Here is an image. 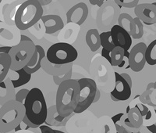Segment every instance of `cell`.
Listing matches in <instances>:
<instances>
[{"label": "cell", "mask_w": 156, "mask_h": 133, "mask_svg": "<svg viewBox=\"0 0 156 133\" xmlns=\"http://www.w3.org/2000/svg\"><path fill=\"white\" fill-rule=\"evenodd\" d=\"M80 99V85L77 80L69 79L58 86L55 106L58 114L69 117L74 113Z\"/></svg>", "instance_id": "1"}, {"label": "cell", "mask_w": 156, "mask_h": 133, "mask_svg": "<svg viewBox=\"0 0 156 133\" xmlns=\"http://www.w3.org/2000/svg\"><path fill=\"white\" fill-rule=\"evenodd\" d=\"M26 117L38 126L44 124L48 115L47 103L42 91L38 88H33L30 90L24 103Z\"/></svg>", "instance_id": "2"}, {"label": "cell", "mask_w": 156, "mask_h": 133, "mask_svg": "<svg viewBox=\"0 0 156 133\" xmlns=\"http://www.w3.org/2000/svg\"><path fill=\"white\" fill-rule=\"evenodd\" d=\"M26 115L24 105L15 99L6 102L0 107V132L14 131Z\"/></svg>", "instance_id": "3"}, {"label": "cell", "mask_w": 156, "mask_h": 133, "mask_svg": "<svg viewBox=\"0 0 156 133\" xmlns=\"http://www.w3.org/2000/svg\"><path fill=\"white\" fill-rule=\"evenodd\" d=\"M43 17V8L37 0H27L22 2L15 17V24L20 31L34 26Z\"/></svg>", "instance_id": "4"}, {"label": "cell", "mask_w": 156, "mask_h": 133, "mask_svg": "<svg viewBox=\"0 0 156 133\" xmlns=\"http://www.w3.org/2000/svg\"><path fill=\"white\" fill-rule=\"evenodd\" d=\"M46 57L51 64L64 65L76 61L78 52L71 44L60 42L50 46L47 50Z\"/></svg>", "instance_id": "5"}, {"label": "cell", "mask_w": 156, "mask_h": 133, "mask_svg": "<svg viewBox=\"0 0 156 133\" xmlns=\"http://www.w3.org/2000/svg\"><path fill=\"white\" fill-rule=\"evenodd\" d=\"M36 45L33 41H22L16 46H12L9 52L12 59L11 70L18 71L27 65L35 52Z\"/></svg>", "instance_id": "6"}, {"label": "cell", "mask_w": 156, "mask_h": 133, "mask_svg": "<svg viewBox=\"0 0 156 133\" xmlns=\"http://www.w3.org/2000/svg\"><path fill=\"white\" fill-rule=\"evenodd\" d=\"M97 121V117L90 111L73 113L66 125V131L69 133H87L94 129Z\"/></svg>", "instance_id": "7"}, {"label": "cell", "mask_w": 156, "mask_h": 133, "mask_svg": "<svg viewBox=\"0 0 156 133\" xmlns=\"http://www.w3.org/2000/svg\"><path fill=\"white\" fill-rule=\"evenodd\" d=\"M77 81L80 85V99L74 114L84 112L94 103L98 90L97 83L91 78H83Z\"/></svg>", "instance_id": "8"}, {"label": "cell", "mask_w": 156, "mask_h": 133, "mask_svg": "<svg viewBox=\"0 0 156 133\" xmlns=\"http://www.w3.org/2000/svg\"><path fill=\"white\" fill-rule=\"evenodd\" d=\"M132 87L129 85L121 74L115 71V85L110 96L113 101H126L130 98Z\"/></svg>", "instance_id": "9"}, {"label": "cell", "mask_w": 156, "mask_h": 133, "mask_svg": "<svg viewBox=\"0 0 156 133\" xmlns=\"http://www.w3.org/2000/svg\"><path fill=\"white\" fill-rule=\"evenodd\" d=\"M147 45L139 42L135 45L129 51V62L130 69L134 72H140L145 66Z\"/></svg>", "instance_id": "10"}, {"label": "cell", "mask_w": 156, "mask_h": 133, "mask_svg": "<svg viewBox=\"0 0 156 133\" xmlns=\"http://www.w3.org/2000/svg\"><path fill=\"white\" fill-rule=\"evenodd\" d=\"M112 42L115 47H121L129 51L132 46V36L119 24H115L110 29Z\"/></svg>", "instance_id": "11"}, {"label": "cell", "mask_w": 156, "mask_h": 133, "mask_svg": "<svg viewBox=\"0 0 156 133\" xmlns=\"http://www.w3.org/2000/svg\"><path fill=\"white\" fill-rule=\"evenodd\" d=\"M88 7L84 2H79L70 8L66 13L67 24L73 23L80 26L87 20Z\"/></svg>", "instance_id": "12"}, {"label": "cell", "mask_w": 156, "mask_h": 133, "mask_svg": "<svg viewBox=\"0 0 156 133\" xmlns=\"http://www.w3.org/2000/svg\"><path fill=\"white\" fill-rule=\"evenodd\" d=\"M136 17L147 25L156 24V6L153 3L138 4L134 8Z\"/></svg>", "instance_id": "13"}, {"label": "cell", "mask_w": 156, "mask_h": 133, "mask_svg": "<svg viewBox=\"0 0 156 133\" xmlns=\"http://www.w3.org/2000/svg\"><path fill=\"white\" fill-rule=\"evenodd\" d=\"M41 20L44 24L45 33L48 35L54 34L55 32L59 31L65 27L63 20L58 15H44L41 17Z\"/></svg>", "instance_id": "14"}, {"label": "cell", "mask_w": 156, "mask_h": 133, "mask_svg": "<svg viewBox=\"0 0 156 133\" xmlns=\"http://www.w3.org/2000/svg\"><path fill=\"white\" fill-rule=\"evenodd\" d=\"M41 68L44 70V72H46L51 76H59L63 74L68 73L69 71L73 70V63L64 65H58V64H51L45 57L42 60L41 62Z\"/></svg>", "instance_id": "15"}, {"label": "cell", "mask_w": 156, "mask_h": 133, "mask_svg": "<svg viewBox=\"0 0 156 133\" xmlns=\"http://www.w3.org/2000/svg\"><path fill=\"white\" fill-rule=\"evenodd\" d=\"M45 57H46V53H45L42 46L36 45L35 52H34V55L32 57L30 62L24 68L25 71L30 75L37 72L38 70L41 68V62Z\"/></svg>", "instance_id": "16"}, {"label": "cell", "mask_w": 156, "mask_h": 133, "mask_svg": "<svg viewBox=\"0 0 156 133\" xmlns=\"http://www.w3.org/2000/svg\"><path fill=\"white\" fill-rule=\"evenodd\" d=\"M71 116L72 115L66 117L61 116L60 114H58L56 106L53 105V106H51L50 107H48V115H47L46 121H45V124L50 126V127L66 126Z\"/></svg>", "instance_id": "17"}, {"label": "cell", "mask_w": 156, "mask_h": 133, "mask_svg": "<svg viewBox=\"0 0 156 133\" xmlns=\"http://www.w3.org/2000/svg\"><path fill=\"white\" fill-rule=\"evenodd\" d=\"M6 78L10 80L12 85L16 89L28 83L31 79V75L25 71L24 68H22L18 71L10 70Z\"/></svg>", "instance_id": "18"}, {"label": "cell", "mask_w": 156, "mask_h": 133, "mask_svg": "<svg viewBox=\"0 0 156 133\" xmlns=\"http://www.w3.org/2000/svg\"><path fill=\"white\" fill-rule=\"evenodd\" d=\"M93 133H118L115 123L112 117L108 116H102L98 118Z\"/></svg>", "instance_id": "19"}, {"label": "cell", "mask_w": 156, "mask_h": 133, "mask_svg": "<svg viewBox=\"0 0 156 133\" xmlns=\"http://www.w3.org/2000/svg\"><path fill=\"white\" fill-rule=\"evenodd\" d=\"M16 97L15 88L9 78H5L3 82H0V99L1 106L6 102L13 100Z\"/></svg>", "instance_id": "20"}, {"label": "cell", "mask_w": 156, "mask_h": 133, "mask_svg": "<svg viewBox=\"0 0 156 133\" xmlns=\"http://www.w3.org/2000/svg\"><path fill=\"white\" fill-rule=\"evenodd\" d=\"M22 4V3H21ZM21 4H18L16 0L8 3L6 6H3V10L2 11V14L3 13L4 20L5 24L9 26H16L15 24V17L18 9Z\"/></svg>", "instance_id": "21"}, {"label": "cell", "mask_w": 156, "mask_h": 133, "mask_svg": "<svg viewBox=\"0 0 156 133\" xmlns=\"http://www.w3.org/2000/svg\"><path fill=\"white\" fill-rule=\"evenodd\" d=\"M80 31V26L76 24L69 23L67 24L66 27H64L62 29V32L60 35H58V39L62 37V40H64L63 42L68 43L67 41H69V44L76 40V36Z\"/></svg>", "instance_id": "22"}, {"label": "cell", "mask_w": 156, "mask_h": 133, "mask_svg": "<svg viewBox=\"0 0 156 133\" xmlns=\"http://www.w3.org/2000/svg\"><path fill=\"white\" fill-rule=\"evenodd\" d=\"M85 40L87 46L91 52H96L101 46L100 34L97 29H90L87 31Z\"/></svg>", "instance_id": "23"}, {"label": "cell", "mask_w": 156, "mask_h": 133, "mask_svg": "<svg viewBox=\"0 0 156 133\" xmlns=\"http://www.w3.org/2000/svg\"><path fill=\"white\" fill-rule=\"evenodd\" d=\"M126 114L127 115L129 122L135 130H138L144 124V118L140 112L136 107H129L128 106Z\"/></svg>", "instance_id": "24"}, {"label": "cell", "mask_w": 156, "mask_h": 133, "mask_svg": "<svg viewBox=\"0 0 156 133\" xmlns=\"http://www.w3.org/2000/svg\"><path fill=\"white\" fill-rule=\"evenodd\" d=\"M12 67V59L9 54L0 53V82L6 78Z\"/></svg>", "instance_id": "25"}, {"label": "cell", "mask_w": 156, "mask_h": 133, "mask_svg": "<svg viewBox=\"0 0 156 133\" xmlns=\"http://www.w3.org/2000/svg\"><path fill=\"white\" fill-rule=\"evenodd\" d=\"M118 24L128 31L130 35L133 34L135 28L134 18L128 13H121L118 17Z\"/></svg>", "instance_id": "26"}, {"label": "cell", "mask_w": 156, "mask_h": 133, "mask_svg": "<svg viewBox=\"0 0 156 133\" xmlns=\"http://www.w3.org/2000/svg\"><path fill=\"white\" fill-rule=\"evenodd\" d=\"M100 39H101V45L103 49L112 52L115 48V46L112 42V36H111V31H103L100 34Z\"/></svg>", "instance_id": "27"}, {"label": "cell", "mask_w": 156, "mask_h": 133, "mask_svg": "<svg viewBox=\"0 0 156 133\" xmlns=\"http://www.w3.org/2000/svg\"><path fill=\"white\" fill-rule=\"evenodd\" d=\"M146 62L149 65H156V39L147 46L146 50Z\"/></svg>", "instance_id": "28"}, {"label": "cell", "mask_w": 156, "mask_h": 133, "mask_svg": "<svg viewBox=\"0 0 156 133\" xmlns=\"http://www.w3.org/2000/svg\"><path fill=\"white\" fill-rule=\"evenodd\" d=\"M125 50L121 47H115L111 52V59H112V67H118L122 63L124 58Z\"/></svg>", "instance_id": "29"}, {"label": "cell", "mask_w": 156, "mask_h": 133, "mask_svg": "<svg viewBox=\"0 0 156 133\" xmlns=\"http://www.w3.org/2000/svg\"><path fill=\"white\" fill-rule=\"evenodd\" d=\"M129 106V107H136V108L138 109L143 117H144L147 114V112L149 111V108L147 107V105L144 104L140 100V96L139 95L133 99V100L131 102Z\"/></svg>", "instance_id": "30"}, {"label": "cell", "mask_w": 156, "mask_h": 133, "mask_svg": "<svg viewBox=\"0 0 156 133\" xmlns=\"http://www.w3.org/2000/svg\"><path fill=\"white\" fill-rule=\"evenodd\" d=\"M135 23V28L133 34L132 35V39H139L143 37L144 35V26H143V22L139 19L138 17L134 18Z\"/></svg>", "instance_id": "31"}, {"label": "cell", "mask_w": 156, "mask_h": 133, "mask_svg": "<svg viewBox=\"0 0 156 133\" xmlns=\"http://www.w3.org/2000/svg\"><path fill=\"white\" fill-rule=\"evenodd\" d=\"M153 91L154 90H147V89H146L140 96V101L144 103V104L147 105V106H156V105L152 102V99H151V95Z\"/></svg>", "instance_id": "32"}, {"label": "cell", "mask_w": 156, "mask_h": 133, "mask_svg": "<svg viewBox=\"0 0 156 133\" xmlns=\"http://www.w3.org/2000/svg\"><path fill=\"white\" fill-rule=\"evenodd\" d=\"M114 2L119 7L135 8L138 5L139 0H114Z\"/></svg>", "instance_id": "33"}, {"label": "cell", "mask_w": 156, "mask_h": 133, "mask_svg": "<svg viewBox=\"0 0 156 133\" xmlns=\"http://www.w3.org/2000/svg\"><path fill=\"white\" fill-rule=\"evenodd\" d=\"M154 117L156 118V114L154 110H151L149 109V111L147 112V114L144 117H143V118H144V125L147 127V126L155 124L156 120H154Z\"/></svg>", "instance_id": "34"}, {"label": "cell", "mask_w": 156, "mask_h": 133, "mask_svg": "<svg viewBox=\"0 0 156 133\" xmlns=\"http://www.w3.org/2000/svg\"><path fill=\"white\" fill-rule=\"evenodd\" d=\"M72 73H73V70L70 71H69L68 73H66V74H63L62 75H59V76H53V80L54 82H55V85H58L62 84V82H66L67 80L72 79L71 78V76H72Z\"/></svg>", "instance_id": "35"}, {"label": "cell", "mask_w": 156, "mask_h": 133, "mask_svg": "<svg viewBox=\"0 0 156 133\" xmlns=\"http://www.w3.org/2000/svg\"><path fill=\"white\" fill-rule=\"evenodd\" d=\"M30 92V90L27 89H22L18 91L16 93V97H15V100L20 102L21 103H24L25 100H26V98H27V95Z\"/></svg>", "instance_id": "36"}, {"label": "cell", "mask_w": 156, "mask_h": 133, "mask_svg": "<svg viewBox=\"0 0 156 133\" xmlns=\"http://www.w3.org/2000/svg\"><path fill=\"white\" fill-rule=\"evenodd\" d=\"M129 52L125 51V56L124 58L122 60V63L118 66V68H123V69H127V68H130L129 67Z\"/></svg>", "instance_id": "37"}, {"label": "cell", "mask_w": 156, "mask_h": 133, "mask_svg": "<svg viewBox=\"0 0 156 133\" xmlns=\"http://www.w3.org/2000/svg\"><path fill=\"white\" fill-rule=\"evenodd\" d=\"M40 128H41V133H57L56 129H53L47 124H42L40 126Z\"/></svg>", "instance_id": "38"}, {"label": "cell", "mask_w": 156, "mask_h": 133, "mask_svg": "<svg viewBox=\"0 0 156 133\" xmlns=\"http://www.w3.org/2000/svg\"><path fill=\"white\" fill-rule=\"evenodd\" d=\"M101 56L102 57L106 60L108 63H109L111 65H112V59H111V52L108 51V50H105V49H103L101 50Z\"/></svg>", "instance_id": "39"}, {"label": "cell", "mask_w": 156, "mask_h": 133, "mask_svg": "<svg viewBox=\"0 0 156 133\" xmlns=\"http://www.w3.org/2000/svg\"><path fill=\"white\" fill-rule=\"evenodd\" d=\"M118 133H141L140 131H129L126 128H125L122 124H115Z\"/></svg>", "instance_id": "40"}, {"label": "cell", "mask_w": 156, "mask_h": 133, "mask_svg": "<svg viewBox=\"0 0 156 133\" xmlns=\"http://www.w3.org/2000/svg\"><path fill=\"white\" fill-rule=\"evenodd\" d=\"M124 114H122V113H119V114H115V116L112 117V121H114L115 124H121V118H122V115Z\"/></svg>", "instance_id": "41"}, {"label": "cell", "mask_w": 156, "mask_h": 133, "mask_svg": "<svg viewBox=\"0 0 156 133\" xmlns=\"http://www.w3.org/2000/svg\"><path fill=\"white\" fill-rule=\"evenodd\" d=\"M30 129V128H29V126L27 125L26 123H24L23 121H22L20 124H19V125L16 127V128L14 129V131H20V130H29Z\"/></svg>", "instance_id": "42"}, {"label": "cell", "mask_w": 156, "mask_h": 133, "mask_svg": "<svg viewBox=\"0 0 156 133\" xmlns=\"http://www.w3.org/2000/svg\"><path fill=\"white\" fill-rule=\"evenodd\" d=\"M12 46H1L0 47V53H7V54H9V52L12 50Z\"/></svg>", "instance_id": "43"}, {"label": "cell", "mask_w": 156, "mask_h": 133, "mask_svg": "<svg viewBox=\"0 0 156 133\" xmlns=\"http://www.w3.org/2000/svg\"><path fill=\"white\" fill-rule=\"evenodd\" d=\"M89 2L91 5L93 6H102L104 2H105V0H89Z\"/></svg>", "instance_id": "44"}, {"label": "cell", "mask_w": 156, "mask_h": 133, "mask_svg": "<svg viewBox=\"0 0 156 133\" xmlns=\"http://www.w3.org/2000/svg\"><path fill=\"white\" fill-rule=\"evenodd\" d=\"M121 75H122V78H124L125 80H126V82H128V83H129V85H130V86H133V84H132V78H131V77L129 76V75H128L127 73H122V74H121Z\"/></svg>", "instance_id": "45"}, {"label": "cell", "mask_w": 156, "mask_h": 133, "mask_svg": "<svg viewBox=\"0 0 156 133\" xmlns=\"http://www.w3.org/2000/svg\"><path fill=\"white\" fill-rule=\"evenodd\" d=\"M146 128L148 129V131H151V133H156V125H155V124H151V125L147 126Z\"/></svg>", "instance_id": "46"}, {"label": "cell", "mask_w": 156, "mask_h": 133, "mask_svg": "<svg viewBox=\"0 0 156 133\" xmlns=\"http://www.w3.org/2000/svg\"><path fill=\"white\" fill-rule=\"evenodd\" d=\"M40 3H41V5L42 6H46L48 5V4H49L50 2L52 1V0H37Z\"/></svg>", "instance_id": "47"}, {"label": "cell", "mask_w": 156, "mask_h": 133, "mask_svg": "<svg viewBox=\"0 0 156 133\" xmlns=\"http://www.w3.org/2000/svg\"><path fill=\"white\" fill-rule=\"evenodd\" d=\"M22 41H32L31 39L29 37L26 35H21V38H20V42Z\"/></svg>", "instance_id": "48"}, {"label": "cell", "mask_w": 156, "mask_h": 133, "mask_svg": "<svg viewBox=\"0 0 156 133\" xmlns=\"http://www.w3.org/2000/svg\"><path fill=\"white\" fill-rule=\"evenodd\" d=\"M13 133H35V132L30 131V130H20V131H14Z\"/></svg>", "instance_id": "49"}, {"label": "cell", "mask_w": 156, "mask_h": 133, "mask_svg": "<svg viewBox=\"0 0 156 133\" xmlns=\"http://www.w3.org/2000/svg\"><path fill=\"white\" fill-rule=\"evenodd\" d=\"M99 99H100V91H99V89H98L97 93H96L95 99H94V103H96V102L98 101V100H99Z\"/></svg>", "instance_id": "50"}, {"label": "cell", "mask_w": 156, "mask_h": 133, "mask_svg": "<svg viewBox=\"0 0 156 133\" xmlns=\"http://www.w3.org/2000/svg\"><path fill=\"white\" fill-rule=\"evenodd\" d=\"M56 132L57 133H66V132H64V131H60V130H57V129H56Z\"/></svg>", "instance_id": "51"}, {"label": "cell", "mask_w": 156, "mask_h": 133, "mask_svg": "<svg viewBox=\"0 0 156 133\" xmlns=\"http://www.w3.org/2000/svg\"><path fill=\"white\" fill-rule=\"evenodd\" d=\"M153 4H154V5H155V6H156V2H154V3H153Z\"/></svg>", "instance_id": "52"}, {"label": "cell", "mask_w": 156, "mask_h": 133, "mask_svg": "<svg viewBox=\"0 0 156 133\" xmlns=\"http://www.w3.org/2000/svg\"><path fill=\"white\" fill-rule=\"evenodd\" d=\"M154 112H155V114H156V110H154Z\"/></svg>", "instance_id": "53"}, {"label": "cell", "mask_w": 156, "mask_h": 133, "mask_svg": "<svg viewBox=\"0 0 156 133\" xmlns=\"http://www.w3.org/2000/svg\"><path fill=\"white\" fill-rule=\"evenodd\" d=\"M155 125H156V122H155Z\"/></svg>", "instance_id": "54"}, {"label": "cell", "mask_w": 156, "mask_h": 133, "mask_svg": "<svg viewBox=\"0 0 156 133\" xmlns=\"http://www.w3.org/2000/svg\"><path fill=\"white\" fill-rule=\"evenodd\" d=\"M25 1H27V0H25Z\"/></svg>", "instance_id": "55"}]
</instances>
